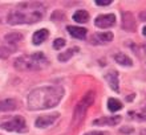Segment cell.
I'll return each mask as SVG.
<instances>
[{
    "instance_id": "1",
    "label": "cell",
    "mask_w": 146,
    "mask_h": 135,
    "mask_svg": "<svg viewBox=\"0 0 146 135\" xmlns=\"http://www.w3.org/2000/svg\"><path fill=\"white\" fill-rule=\"evenodd\" d=\"M64 95L61 86H41L28 94L27 106L29 110H45L60 103Z\"/></svg>"
},
{
    "instance_id": "2",
    "label": "cell",
    "mask_w": 146,
    "mask_h": 135,
    "mask_svg": "<svg viewBox=\"0 0 146 135\" xmlns=\"http://www.w3.org/2000/svg\"><path fill=\"white\" fill-rule=\"evenodd\" d=\"M45 15V8L40 3H23L8 15L7 23L11 25L37 23Z\"/></svg>"
},
{
    "instance_id": "3",
    "label": "cell",
    "mask_w": 146,
    "mask_h": 135,
    "mask_svg": "<svg viewBox=\"0 0 146 135\" xmlns=\"http://www.w3.org/2000/svg\"><path fill=\"white\" fill-rule=\"evenodd\" d=\"M49 65L48 58L42 52H36V53L28 54V56H21L15 61V68L21 72L27 70H41Z\"/></svg>"
},
{
    "instance_id": "4",
    "label": "cell",
    "mask_w": 146,
    "mask_h": 135,
    "mask_svg": "<svg viewBox=\"0 0 146 135\" xmlns=\"http://www.w3.org/2000/svg\"><path fill=\"white\" fill-rule=\"evenodd\" d=\"M94 102V92L89 90L88 93H85V95L81 98V101L76 105L74 113H73V118H72V124L74 127H77L78 124L82 122L85 114L88 111V109L90 107Z\"/></svg>"
},
{
    "instance_id": "5",
    "label": "cell",
    "mask_w": 146,
    "mask_h": 135,
    "mask_svg": "<svg viewBox=\"0 0 146 135\" xmlns=\"http://www.w3.org/2000/svg\"><path fill=\"white\" fill-rule=\"evenodd\" d=\"M0 128H3L5 131H13V132H27V124L21 115L12 117L7 121H3L0 123Z\"/></svg>"
},
{
    "instance_id": "6",
    "label": "cell",
    "mask_w": 146,
    "mask_h": 135,
    "mask_svg": "<svg viewBox=\"0 0 146 135\" xmlns=\"http://www.w3.org/2000/svg\"><path fill=\"white\" fill-rule=\"evenodd\" d=\"M58 117H60L58 113H52V114H48V115H40L35 121V126L37 128H45L50 124H53L57 121Z\"/></svg>"
},
{
    "instance_id": "7",
    "label": "cell",
    "mask_w": 146,
    "mask_h": 135,
    "mask_svg": "<svg viewBox=\"0 0 146 135\" xmlns=\"http://www.w3.org/2000/svg\"><path fill=\"white\" fill-rule=\"evenodd\" d=\"M115 23V16L113 13H108V15H100L94 19V24L97 28H110L113 27Z\"/></svg>"
},
{
    "instance_id": "8",
    "label": "cell",
    "mask_w": 146,
    "mask_h": 135,
    "mask_svg": "<svg viewBox=\"0 0 146 135\" xmlns=\"http://www.w3.org/2000/svg\"><path fill=\"white\" fill-rule=\"evenodd\" d=\"M121 115H114V117H101L98 119L93 121L94 126H115L121 122Z\"/></svg>"
},
{
    "instance_id": "9",
    "label": "cell",
    "mask_w": 146,
    "mask_h": 135,
    "mask_svg": "<svg viewBox=\"0 0 146 135\" xmlns=\"http://www.w3.org/2000/svg\"><path fill=\"white\" fill-rule=\"evenodd\" d=\"M105 80L108 81L109 86L111 90H114L115 93L119 92V81H118V73L117 72H109L105 74Z\"/></svg>"
},
{
    "instance_id": "10",
    "label": "cell",
    "mask_w": 146,
    "mask_h": 135,
    "mask_svg": "<svg viewBox=\"0 0 146 135\" xmlns=\"http://www.w3.org/2000/svg\"><path fill=\"white\" fill-rule=\"evenodd\" d=\"M122 28L127 32H131L135 29L134 19H133V15L130 12H125L122 15Z\"/></svg>"
},
{
    "instance_id": "11",
    "label": "cell",
    "mask_w": 146,
    "mask_h": 135,
    "mask_svg": "<svg viewBox=\"0 0 146 135\" xmlns=\"http://www.w3.org/2000/svg\"><path fill=\"white\" fill-rule=\"evenodd\" d=\"M66 31L69 32V35L74 39H85L86 37V29L81 27H74V25H69L66 28Z\"/></svg>"
},
{
    "instance_id": "12",
    "label": "cell",
    "mask_w": 146,
    "mask_h": 135,
    "mask_svg": "<svg viewBox=\"0 0 146 135\" xmlns=\"http://www.w3.org/2000/svg\"><path fill=\"white\" fill-rule=\"evenodd\" d=\"M19 107L17 101L15 99H4L0 101V111H12Z\"/></svg>"
},
{
    "instance_id": "13",
    "label": "cell",
    "mask_w": 146,
    "mask_h": 135,
    "mask_svg": "<svg viewBox=\"0 0 146 135\" xmlns=\"http://www.w3.org/2000/svg\"><path fill=\"white\" fill-rule=\"evenodd\" d=\"M48 36H49V32L46 31V29H38L33 33V37H32V41L35 45H38V44H42L48 39Z\"/></svg>"
},
{
    "instance_id": "14",
    "label": "cell",
    "mask_w": 146,
    "mask_h": 135,
    "mask_svg": "<svg viewBox=\"0 0 146 135\" xmlns=\"http://www.w3.org/2000/svg\"><path fill=\"white\" fill-rule=\"evenodd\" d=\"M113 40V33L111 32H100L97 33L94 37H93V41L94 43H109Z\"/></svg>"
},
{
    "instance_id": "15",
    "label": "cell",
    "mask_w": 146,
    "mask_h": 135,
    "mask_svg": "<svg viewBox=\"0 0 146 135\" xmlns=\"http://www.w3.org/2000/svg\"><path fill=\"white\" fill-rule=\"evenodd\" d=\"M114 60L117 64H119V65H122V66H131L133 65L131 58L127 57L126 54H123V53H117L114 56Z\"/></svg>"
},
{
    "instance_id": "16",
    "label": "cell",
    "mask_w": 146,
    "mask_h": 135,
    "mask_svg": "<svg viewBox=\"0 0 146 135\" xmlns=\"http://www.w3.org/2000/svg\"><path fill=\"white\" fill-rule=\"evenodd\" d=\"M73 20L77 21V23H86L89 20V13L85 11V9H78V11L74 12Z\"/></svg>"
},
{
    "instance_id": "17",
    "label": "cell",
    "mask_w": 146,
    "mask_h": 135,
    "mask_svg": "<svg viewBox=\"0 0 146 135\" xmlns=\"http://www.w3.org/2000/svg\"><path fill=\"white\" fill-rule=\"evenodd\" d=\"M108 109H109V111L115 113V111H118V110L122 109V103H121L118 99H115V98H109L108 99Z\"/></svg>"
},
{
    "instance_id": "18",
    "label": "cell",
    "mask_w": 146,
    "mask_h": 135,
    "mask_svg": "<svg viewBox=\"0 0 146 135\" xmlns=\"http://www.w3.org/2000/svg\"><path fill=\"white\" fill-rule=\"evenodd\" d=\"M5 41L9 44H16L19 43L20 40L23 39V35L21 33H17V32H12V33H8V35H5Z\"/></svg>"
},
{
    "instance_id": "19",
    "label": "cell",
    "mask_w": 146,
    "mask_h": 135,
    "mask_svg": "<svg viewBox=\"0 0 146 135\" xmlns=\"http://www.w3.org/2000/svg\"><path fill=\"white\" fill-rule=\"evenodd\" d=\"M77 48H73V49H68V50H65V52H62V53H60L58 54V61H61V62H65V61H68L70 57H72L73 54H74V52H77Z\"/></svg>"
},
{
    "instance_id": "20",
    "label": "cell",
    "mask_w": 146,
    "mask_h": 135,
    "mask_svg": "<svg viewBox=\"0 0 146 135\" xmlns=\"http://www.w3.org/2000/svg\"><path fill=\"white\" fill-rule=\"evenodd\" d=\"M65 46V40L64 39H56L53 41V48L54 49H61V48H64Z\"/></svg>"
},
{
    "instance_id": "21",
    "label": "cell",
    "mask_w": 146,
    "mask_h": 135,
    "mask_svg": "<svg viewBox=\"0 0 146 135\" xmlns=\"http://www.w3.org/2000/svg\"><path fill=\"white\" fill-rule=\"evenodd\" d=\"M130 115H134L133 118H135V119L146 121V109L143 110V114H133V113H130Z\"/></svg>"
},
{
    "instance_id": "22",
    "label": "cell",
    "mask_w": 146,
    "mask_h": 135,
    "mask_svg": "<svg viewBox=\"0 0 146 135\" xmlns=\"http://www.w3.org/2000/svg\"><path fill=\"white\" fill-rule=\"evenodd\" d=\"M9 49H5V48H0V57L1 58H7L9 56Z\"/></svg>"
},
{
    "instance_id": "23",
    "label": "cell",
    "mask_w": 146,
    "mask_h": 135,
    "mask_svg": "<svg viewBox=\"0 0 146 135\" xmlns=\"http://www.w3.org/2000/svg\"><path fill=\"white\" fill-rule=\"evenodd\" d=\"M84 135H109V132H105V131H90V132H86Z\"/></svg>"
},
{
    "instance_id": "24",
    "label": "cell",
    "mask_w": 146,
    "mask_h": 135,
    "mask_svg": "<svg viewBox=\"0 0 146 135\" xmlns=\"http://www.w3.org/2000/svg\"><path fill=\"white\" fill-rule=\"evenodd\" d=\"M110 3H111L110 0H106V1H102V0H97V1H96L97 5H109Z\"/></svg>"
},
{
    "instance_id": "25",
    "label": "cell",
    "mask_w": 146,
    "mask_h": 135,
    "mask_svg": "<svg viewBox=\"0 0 146 135\" xmlns=\"http://www.w3.org/2000/svg\"><path fill=\"white\" fill-rule=\"evenodd\" d=\"M133 131V128H127V127H123L119 130V132H123V134H127V132H131Z\"/></svg>"
},
{
    "instance_id": "26",
    "label": "cell",
    "mask_w": 146,
    "mask_h": 135,
    "mask_svg": "<svg viewBox=\"0 0 146 135\" xmlns=\"http://www.w3.org/2000/svg\"><path fill=\"white\" fill-rule=\"evenodd\" d=\"M139 17H141L142 20H145V21H146V11L141 12V15H139Z\"/></svg>"
},
{
    "instance_id": "27",
    "label": "cell",
    "mask_w": 146,
    "mask_h": 135,
    "mask_svg": "<svg viewBox=\"0 0 146 135\" xmlns=\"http://www.w3.org/2000/svg\"><path fill=\"white\" fill-rule=\"evenodd\" d=\"M142 33L146 36V27H143V29H142Z\"/></svg>"
},
{
    "instance_id": "28",
    "label": "cell",
    "mask_w": 146,
    "mask_h": 135,
    "mask_svg": "<svg viewBox=\"0 0 146 135\" xmlns=\"http://www.w3.org/2000/svg\"><path fill=\"white\" fill-rule=\"evenodd\" d=\"M141 135H146V130H142V132H141Z\"/></svg>"
}]
</instances>
